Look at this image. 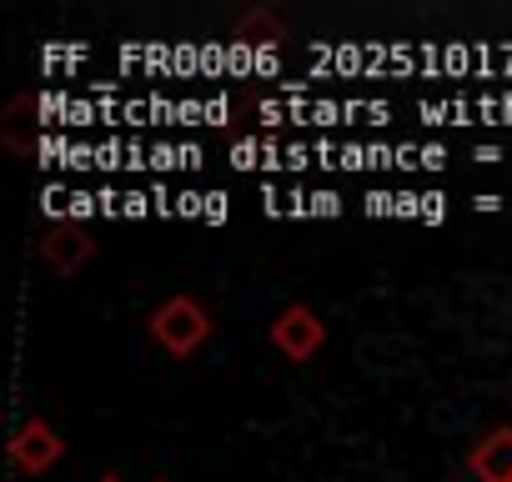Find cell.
<instances>
[{
    "instance_id": "obj_7",
    "label": "cell",
    "mask_w": 512,
    "mask_h": 482,
    "mask_svg": "<svg viewBox=\"0 0 512 482\" xmlns=\"http://www.w3.org/2000/svg\"><path fill=\"white\" fill-rule=\"evenodd\" d=\"M236 41H251V46H272V41H282V21H277L272 11H251V16H241V26H236Z\"/></svg>"
},
{
    "instance_id": "obj_8",
    "label": "cell",
    "mask_w": 512,
    "mask_h": 482,
    "mask_svg": "<svg viewBox=\"0 0 512 482\" xmlns=\"http://www.w3.org/2000/svg\"><path fill=\"white\" fill-rule=\"evenodd\" d=\"M101 482H121V477H116V472H106V477H101Z\"/></svg>"
},
{
    "instance_id": "obj_3",
    "label": "cell",
    "mask_w": 512,
    "mask_h": 482,
    "mask_svg": "<svg viewBox=\"0 0 512 482\" xmlns=\"http://www.w3.org/2000/svg\"><path fill=\"white\" fill-rule=\"evenodd\" d=\"M41 257H46L61 277H71V272H81V267L96 257V236H91V226H81V221H51L46 236H41Z\"/></svg>"
},
{
    "instance_id": "obj_5",
    "label": "cell",
    "mask_w": 512,
    "mask_h": 482,
    "mask_svg": "<svg viewBox=\"0 0 512 482\" xmlns=\"http://www.w3.org/2000/svg\"><path fill=\"white\" fill-rule=\"evenodd\" d=\"M467 467L477 482H512V427H492L467 452Z\"/></svg>"
},
{
    "instance_id": "obj_4",
    "label": "cell",
    "mask_w": 512,
    "mask_h": 482,
    "mask_svg": "<svg viewBox=\"0 0 512 482\" xmlns=\"http://www.w3.org/2000/svg\"><path fill=\"white\" fill-rule=\"evenodd\" d=\"M61 452H66L61 432H56L51 422H41V417H31V422L16 432V442H11V457H16V467H26V472H46V467H56Z\"/></svg>"
},
{
    "instance_id": "obj_2",
    "label": "cell",
    "mask_w": 512,
    "mask_h": 482,
    "mask_svg": "<svg viewBox=\"0 0 512 482\" xmlns=\"http://www.w3.org/2000/svg\"><path fill=\"white\" fill-rule=\"evenodd\" d=\"M322 342H327V322H322L307 302H292V307L277 312V322H272V347H277L282 357L307 362L312 352H322Z\"/></svg>"
},
{
    "instance_id": "obj_6",
    "label": "cell",
    "mask_w": 512,
    "mask_h": 482,
    "mask_svg": "<svg viewBox=\"0 0 512 482\" xmlns=\"http://www.w3.org/2000/svg\"><path fill=\"white\" fill-rule=\"evenodd\" d=\"M31 116H36V96H16L6 106V121H0V136L16 156H31L36 151V136H31Z\"/></svg>"
},
{
    "instance_id": "obj_1",
    "label": "cell",
    "mask_w": 512,
    "mask_h": 482,
    "mask_svg": "<svg viewBox=\"0 0 512 482\" xmlns=\"http://www.w3.org/2000/svg\"><path fill=\"white\" fill-rule=\"evenodd\" d=\"M151 337H156L166 352L186 357V352H196V347L211 337V317H206L201 302H191V297H171V302L156 307V317H151Z\"/></svg>"
}]
</instances>
